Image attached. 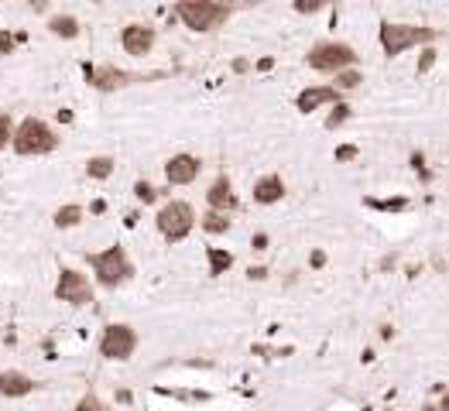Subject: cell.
<instances>
[{"label": "cell", "instance_id": "obj_25", "mask_svg": "<svg viewBox=\"0 0 449 411\" xmlns=\"http://www.w3.org/2000/svg\"><path fill=\"white\" fill-rule=\"evenodd\" d=\"M72 411H113V408H110L106 401H100V394H93V391H89V394H82L80 405H76Z\"/></svg>", "mask_w": 449, "mask_h": 411}, {"label": "cell", "instance_id": "obj_17", "mask_svg": "<svg viewBox=\"0 0 449 411\" xmlns=\"http://www.w3.org/2000/svg\"><path fill=\"white\" fill-rule=\"evenodd\" d=\"M82 216H86V209H82L80 203H69V206H58L52 216V223L58 227V230H72V227H80Z\"/></svg>", "mask_w": 449, "mask_h": 411}, {"label": "cell", "instance_id": "obj_15", "mask_svg": "<svg viewBox=\"0 0 449 411\" xmlns=\"http://www.w3.org/2000/svg\"><path fill=\"white\" fill-rule=\"evenodd\" d=\"M254 203H261V206H274V203H282L285 199V179L282 175H261V179L254 182Z\"/></svg>", "mask_w": 449, "mask_h": 411}, {"label": "cell", "instance_id": "obj_16", "mask_svg": "<svg viewBox=\"0 0 449 411\" xmlns=\"http://www.w3.org/2000/svg\"><path fill=\"white\" fill-rule=\"evenodd\" d=\"M49 31H52L55 38H65V42H72V38H80L82 25L72 18V14H55L49 18Z\"/></svg>", "mask_w": 449, "mask_h": 411}, {"label": "cell", "instance_id": "obj_2", "mask_svg": "<svg viewBox=\"0 0 449 411\" xmlns=\"http://www.w3.org/2000/svg\"><path fill=\"white\" fill-rule=\"evenodd\" d=\"M89 267H93V274H96V284H103L110 291L124 288V284L137 274L131 254H127L124 247H106L100 254H89Z\"/></svg>", "mask_w": 449, "mask_h": 411}, {"label": "cell", "instance_id": "obj_23", "mask_svg": "<svg viewBox=\"0 0 449 411\" xmlns=\"http://www.w3.org/2000/svg\"><path fill=\"white\" fill-rule=\"evenodd\" d=\"M14 130H18L14 117H11V113H0V151H7V148H11V141H14Z\"/></svg>", "mask_w": 449, "mask_h": 411}, {"label": "cell", "instance_id": "obj_4", "mask_svg": "<svg viewBox=\"0 0 449 411\" xmlns=\"http://www.w3.org/2000/svg\"><path fill=\"white\" fill-rule=\"evenodd\" d=\"M377 38H381V49L388 58H395L401 51L408 49H419V45H432L436 38H439V31L436 27H425V25H398V21H384L381 31H377Z\"/></svg>", "mask_w": 449, "mask_h": 411}, {"label": "cell", "instance_id": "obj_27", "mask_svg": "<svg viewBox=\"0 0 449 411\" xmlns=\"http://www.w3.org/2000/svg\"><path fill=\"white\" fill-rule=\"evenodd\" d=\"M18 42H25V34H11L7 27H0V55H14Z\"/></svg>", "mask_w": 449, "mask_h": 411}, {"label": "cell", "instance_id": "obj_21", "mask_svg": "<svg viewBox=\"0 0 449 411\" xmlns=\"http://www.w3.org/2000/svg\"><path fill=\"white\" fill-rule=\"evenodd\" d=\"M360 82H364V76H360L357 69H346V72H340V76H336V82H333V86H336L340 93H353V89H360Z\"/></svg>", "mask_w": 449, "mask_h": 411}, {"label": "cell", "instance_id": "obj_24", "mask_svg": "<svg viewBox=\"0 0 449 411\" xmlns=\"http://www.w3.org/2000/svg\"><path fill=\"white\" fill-rule=\"evenodd\" d=\"M370 209H381V213H401V209H408V199H367Z\"/></svg>", "mask_w": 449, "mask_h": 411}, {"label": "cell", "instance_id": "obj_14", "mask_svg": "<svg viewBox=\"0 0 449 411\" xmlns=\"http://www.w3.org/2000/svg\"><path fill=\"white\" fill-rule=\"evenodd\" d=\"M38 391V381L27 377L25 370H4L0 374V398H27Z\"/></svg>", "mask_w": 449, "mask_h": 411}, {"label": "cell", "instance_id": "obj_28", "mask_svg": "<svg viewBox=\"0 0 449 411\" xmlns=\"http://www.w3.org/2000/svg\"><path fill=\"white\" fill-rule=\"evenodd\" d=\"M333 158H336V165H346V161H357V158H360V148H357V144H340V148L333 151Z\"/></svg>", "mask_w": 449, "mask_h": 411}, {"label": "cell", "instance_id": "obj_10", "mask_svg": "<svg viewBox=\"0 0 449 411\" xmlns=\"http://www.w3.org/2000/svg\"><path fill=\"white\" fill-rule=\"evenodd\" d=\"M155 42H158V31L151 25H127L124 31H120V45H124V51L127 55H134V58H144V55H151V49H155Z\"/></svg>", "mask_w": 449, "mask_h": 411}, {"label": "cell", "instance_id": "obj_8", "mask_svg": "<svg viewBox=\"0 0 449 411\" xmlns=\"http://www.w3.org/2000/svg\"><path fill=\"white\" fill-rule=\"evenodd\" d=\"M55 298L65 302V305H89L93 302V284L76 267H62L58 282H55Z\"/></svg>", "mask_w": 449, "mask_h": 411}, {"label": "cell", "instance_id": "obj_9", "mask_svg": "<svg viewBox=\"0 0 449 411\" xmlns=\"http://www.w3.org/2000/svg\"><path fill=\"white\" fill-rule=\"evenodd\" d=\"M82 76L86 82L93 86V89H100V93H117V89H124V86H131V82H144V76H134V72H124V69H117V65H89V62H82Z\"/></svg>", "mask_w": 449, "mask_h": 411}, {"label": "cell", "instance_id": "obj_18", "mask_svg": "<svg viewBox=\"0 0 449 411\" xmlns=\"http://www.w3.org/2000/svg\"><path fill=\"white\" fill-rule=\"evenodd\" d=\"M113 168H117V161L110 158V154H96V158H89L86 161V175L93 182H106L113 175Z\"/></svg>", "mask_w": 449, "mask_h": 411}, {"label": "cell", "instance_id": "obj_7", "mask_svg": "<svg viewBox=\"0 0 449 411\" xmlns=\"http://www.w3.org/2000/svg\"><path fill=\"white\" fill-rule=\"evenodd\" d=\"M137 350V333L127 322H110L100 336V357L103 360H131Z\"/></svg>", "mask_w": 449, "mask_h": 411}, {"label": "cell", "instance_id": "obj_11", "mask_svg": "<svg viewBox=\"0 0 449 411\" xmlns=\"http://www.w3.org/2000/svg\"><path fill=\"white\" fill-rule=\"evenodd\" d=\"M199 172H203V161L196 154H172L165 161V179H168V185H192V182L199 179Z\"/></svg>", "mask_w": 449, "mask_h": 411}, {"label": "cell", "instance_id": "obj_19", "mask_svg": "<svg viewBox=\"0 0 449 411\" xmlns=\"http://www.w3.org/2000/svg\"><path fill=\"white\" fill-rule=\"evenodd\" d=\"M206 260H210V274H213V278H220V274H227V271L234 267V254H230V251H223V247H210V251H206Z\"/></svg>", "mask_w": 449, "mask_h": 411}, {"label": "cell", "instance_id": "obj_1", "mask_svg": "<svg viewBox=\"0 0 449 411\" xmlns=\"http://www.w3.org/2000/svg\"><path fill=\"white\" fill-rule=\"evenodd\" d=\"M234 14L230 4H216V0H179L175 4V18L196 34H210L220 25H227Z\"/></svg>", "mask_w": 449, "mask_h": 411}, {"label": "cell", "instance_id": "obj_35", "mask_svg": "<svg viewBox=\"0 0 449 411\" xmlns=\"http://www.w3.org/2000/svg\"><path fill=\"white\" fill-rule=\"evenodd\" d=\"M436 408H439V411H449V391H446V394H439V401H436Z\"/></svg>", "mask_w": 449, "mask_h": 411}, {"label": "cell", "instance_id": "obj_36", "mask_svg": "<svg viewBox=\"0 0 449 411\" xmlns=\"http://www.w3.org/2000/svg\"><path fill=\"white\" fill-rule=\"evenodd\" d=\"M419 411H439V408H436L432 401H425V405H422V408H419Z\"/></svg>", "mask_w": 449, "mask_h": 411}, {"label": "cell", "instance_id": "obj_30", "mask_svg": "<svg viewBox=\"0 0 449 411\" xmlns=\"http://www.w3.org/2000/svg\"><path fill=\"white\" fill-rule=\"evenodd\" d=\"M412 168H415V172H419V175H422L425 182L432 179V172L425 168V154H422V151H412Z\"/></svg>", "mask_w": 449, "mask_h": 411}, {"label": "cell", "instance_id": "obj_33", "mask_svg": "<svg viewBox=\"0 0 449 411\" xmlns=\"http://www.w3.org/2000/svg\"><path fill=\"white\" fill-rule=\"evenodd\" d=\"M295 11H302V14H312V11H319V4H316V0H309V4L302 0V4H295Z\"/></svg>", "mask_w": 449, "mask_h": 411}, {"label": "cell", "instance_id": "obj_6", "mask_svg": "<svg viewBox=\"0 0 449 411\" xmlns=\"http://www.w3.org/2000/svg\"><path fill=\"white\" fill-rule=\"evenodd\" d=\"M196 209L185 203V199H168V203L158 209L155 223H158V233L168 240V244H182L189 233L196 230Z\"/></svg>", "mask_w": 449, "mask_h": 411}, {"label": "cell", "instance_id": "obj_26", "mask_svg": "<svg viewBox=\"0 0 449 411\" xmlns=\"http://www.w3.org/2000/svg\"><path fill=\"white\" fill-rule=\"evenodd\" d=\"M346 120H350V106H346V103H336V106H333V113L326 117V130L343 127Z\"/></svg>", "mask_w": 449, "mask_h": 411}, {"label": "cell", "instance_id": "obj_13", "mask_svg": "<svg viewBox=\"0 0 449 411\" xmlns=\"http://www.w3.org/2000/svg\"><path fill=\"white\" fill-rule=\"evenodd\" d=\"M326 103H343V93L336 89V86H309V89H302L298 96H295V110L298 113H312L319 106H326Z\"/></svg>", "mask_w": 449, "mask_h": 411}, {"label": "cell", "instance_id": "obj_32", "mask_svg": "<svg viewBox=\"0 0 449 411\" xmlns=\"http://www.w3.org/2000/svg\"><path fill=\"white\" fill-rule=\"evenodd\" d=\"M247 278H251V282H265V278H267V267H251V271H247Z\"/></svg>", "mask_w": 449, "mask_h": 411}, {"label": "cell", "instance_id": "obj_3", "mask_svg": "<svg viewBox=\"0 0 449 411\" xmlns=\"http://www.w3.org/2000/svg\"><path fill=\"white\" fill-rule=\"evenodd\" d=\"M55 148H58V134L42 117H25L11 141V151L21 158H42V154H52Z\"/></svg>", "mask_w": 449, "mask_h": 411}, {"label": "cell", "instance_id": "obj_22", "mask_svg": "<svg viewBox=\"0 0 449 411\" xmlns=\"http://www.w3.org/2000/svg\"><path fill=\"white\" fill-rule=\"evenodd\" d=\"M134 199H137V203H144V206H151L155 199H158V189H155L151 182L137 179V182H134Z\"/></svg>", "mask_w": 449, "mask_h": 411}, {"label": "cell", "instance_id": "obj_31", "mask_svg": "<svg viewBox=\"0 0 449 411\" xmlns=\"http://www.w3.org/2000/svg\"><path fill=\"white\" fill-rule=\"evenodd\" d=\"M251 247H254V251H267V233H254Z\"/></svg>", "mask_w": 449, "mask_h": 411}, {"label": "cell", "instance_id": "obj_29", "mask_svg": "<svg viewBox=\"0 0 449 411\" xmlns=\"http://www.w3.org/2000/svg\"><path fill=\"white\" fill-rule=\"evenodd\" d=\"M432 65H436V49H422V58H419V69H415V72H419V76H425Z\"/></svg>", "mask_w": 449, "mask_h": 411}, {"label": "cell", "instance_id": "obj_12", "mask_svg": "<svg viewBox=\"0 0 449 411\" xmlns=\"http://www.w3.org/2000/svg\"><path fill=\"white\" fill-rule=\"evenodd\" d=\"M206 206H210L213 213H234V209L240 206L237 192H234V182H230L227 172H223V175H216L213 185L206 189Z\"/></svg>", "mask_w": 449, "mask_h": 411}, {"label": "cell", "instance_id": "obj_5", "mask_svg": "<svg viewBox=\"0 0 449 411\" xmlns=\"http://www.w3.org/2000/svg\"><path fill=\"white\" fill-rule=\"evenodd\" d=\"M305 62H309V69H316V72L340 76V72L353 69V65L360 62V55H357V49H353V45L329 38V42H316V45L309 49V55H305Z\"/></svg>", "mask_w": 449, "mask_h": 411}, {"label": "cell", "instance_id": "obj_20", "mask_svg": "<svg viewBox=\"0 0 449 411\" xmlns=\"http://www.w3.org/2000/svg\"><path fill=\"white\" fill-rule=\"evenodd\" d=\"M199 227H203V230L206 233H227L230 230V227H234V220H230V213H203V216H199Z\"/></svg>", "mask_w": 449, "mask_h": 411}, {"label": "cell", "instance_id": "obj_34", "mask_svg": "<svg viewBox=\"0 0 449 411\" xmlns=\"http://www.w3.org/2000/svg\"><path fill=\"white\" fill-rule=\"evenodd\" d=\"M309 264H312V267H322V264H326V254H322V251H312Z\"/></svg>", "mask_w": 449, "mask_h": 411}]
</instances>
